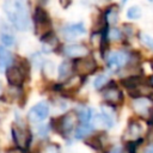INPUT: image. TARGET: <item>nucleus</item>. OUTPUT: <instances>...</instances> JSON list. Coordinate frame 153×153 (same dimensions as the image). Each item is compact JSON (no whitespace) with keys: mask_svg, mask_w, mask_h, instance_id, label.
<instances>
[{"mask_svg":"<svg viewBox=\"0 0 153 153\" xmlns=\"http://www.w3.org/2000/svg\"><path fill=\"white\" fill-rule=\"evenodd\" d=\"M4 10L11 23L20 31H25L30 26L27 0H5Z\"/></svg>","mask_w":153,"mask_h":153,"instance_id":"1","label":"nucleus"},{"mask_svg":"<svg viewBox=\"0 0 153 153\" xmlns=\"http://www.w3.org/2000/svg\"><path fill=\"white\" fill-rule=\"evenodd\" d=\"M33 20H35V31L37 35H48L50 32V20L48 17V13L42 8L37 7L33 14Z\"/></svg>","mask_w":153,"mask_h":153,"instance_id":"2","label":"nucleus"},{"mask_svg":"<svg viewBox=\"0 0 153 153\" xmlns=\"http://www.w3.org/2000/svg\"><path fill=\"white\" fill-rule=\"evenodd\" d=\"M76 121H78V114L75 111H68L66 115H63L62 117H60L57 120V127L56 129L62 133V134H69L75 124H76Z\"/></svg>","mask_w":153,"mask_h":153,"instance_id":"3","label":"nucleus"},{"mask_svg":"<svg viewBox=\"0 0 153 153\" xmlns=\"http://www.w3.org/2000/svg\"><path fill=\"white\" fill-rule=\"evenodd\" d=\"M49 115V106L45 102H39L35 104L27 112V120L32 123H38L45 120Z\"/></svg>","mask_w":153,"mask_h":153,"instance_id":"4","label":"nucleus"},{"mask_svg":"<svg viewBox=\"0 0 153 153\" xmlns=\"http://www.w3.org/2000/svg\"><path fill=\"white\" fill-rule=\"evenodd\" d=\"M12 136L19 148H25L30 141V133L27 131L25 126L18 122L12 126Z\"/></svg>","mask_w":153,"mask_h":153,"instance_id":"5","label":"nucleus"},{"mask_svg":"<svg viewBox=\"0 0 153 153\" xmlns=\"http://www.w3.org/2000/svg\"><path fill=\"white\" fill-rule=\"evenodd\" d=\"M86 29L82 23H74V24H67L62 27L61 33L65 37V39L67 41H73L79 37H81L82 35H85Z\"/></svg>","mask_w":153,"mask_h":153,"instance_id":"6","label":"nucleus"},{"mask_svg":"<svg viewBox=\"0 0 153 153\" xmlns=\"http://www.w3.org/2000/svg\"><path fill=\"white\" fill-rule=\"evenodd\" d=\"M75 72L80 75L91 74L97 68V63L92 57H80L73 65Z\"/></svg>","mask_w":153,"mask_h":153,"instance_id":"7","label":"nucleus"},{"mask_svg":"<svg viewBox=\"0 0 153 153\" xmlns=\"http://www.w3.org/2000/svg\"><path fill=\"white\" fill-rule=\"evenodd\" d=\"M131 106L136 114L147 117L153 109V100L149 98H146V97L135 98L131 103Z\"/></svg>","mask_w":153,"mask_h":153,"instance_id":"8","label":"nucleus"},{"mask_svg":"<svg viewBox=\"0 0 153 153\" xmlns=\"http://www.w3.org/2000/svg\"><path fill=\"white\" fill-rule=\"evenodd\" d=\"M63 54L69 57H84L88 54V48L85 44L81 43H74V44H68L63 48Z\"/></svg>","mask_w":153,"mask_h":153,"instance_id":"9","label":"nucleus"},{"mask_svg":"<svg viewBox=\"0 0 153 153\" xmlns=\"http://www.w3.org/2000/svg\"><path fill=\"white\" fill-rule=\"evenodd\" d=\"M6 78H7V81L12 86H19L24 81V72H23V69L20 67L13 66V67L7 68V71H6Z\"/></svg>","mask_w":153,"mask_h":153,"instance_id":"10","label":"nucleus"},{"mask_svg":"<svg viewBox=\"0 0 153 153\" xmlns=\"http://www.w3.org/2000/svg\"><path fill=\"white\" fill-rule=\"evenodd\" d=\"M129 60V55L124 51H114L108 57V66L110 68H120L124 66Z\"/></svg>","mask_w":153,"mask_h":153,"instance_id":"11","label":"nucleus"},{"mask_svg":"<svg viewBox=\"0 0 153 153\" xmlns=\"http://www.w3.org/2000/svg\"><path fill=\"white\" fill-rule=\"evenodd\" d=\"M141 134H142L141 124L139 122H136V121H131L128 124V127H127V129H126V131L123 134V139H126L128 141H134V140L139 139L141 136Z\"/></svg>","mask_w":153,"mask_h":153,"instance_id":"12","label":"nucleus"},{"mask_svg":"<svg viewBox=\"0 0 153 153\" xmlns=\"http://www.w3.org/2000/svg\"><path fill=\"white\" fill-rule=\"evenodd\" d=\"M0 41L5 47H12L16 42L14 35H13L11 27L8 25H6L5 23H1V25H0Z\"/></svg>","mask_w":153,"mask_h":153,"instance_id":"13","label":"nucleus"},{"mask_svg":"<svg viewBox=\"0 0 153 153\" xmlns=\"http://www.w3.org/2000/svg\"><path fill=\"white\" fill-rule=\"evenodd\" d=\"M114 124V120L112 117L106 114V112H102L99 115H96L94 116V120H93V126L96 128H110L112 127Z\"/></svg>","mask_w":153,"mask_h":153,"instance_id":"14","label":"nucleus"},{"mask_svg":"<svg viewBox=\"0 0 153 153\" xmlns=\"http://www.w3.org/2000/svg\"><path fill=\"white\" fill-rule=\"evenodd\" d=\"M103 98L106 102H109V103L117 104V103H121L123 96H122V92L118 88H116V87H109V88H106L103 92Z\"/></svg>","mask_w":153,"mask_h":153,"instance_id":"15","label":"nucleus"},{"mask_svg":"<svg viewBox=\"0 0 153 153\" xmlns=\"http://www.w3.org/2000/svg\"><path fill=\"white\" fill-rule=\"evenodd\" d=\"M13 56L12 54L2 45H0V73H4L10 68V65L12 63Z\"/></svg>","mask_w":153,"mask_h":153,"instance_id":"16","label":"nucleus"},{"mask_svg":"<svg viewBox=\"0 0 153 153\" xmlns=\"http://www.w3.org/2000/svg\"><path fill=\"white\" fill-rule=\"evenodd\" d=\"M71 72H72V63L69 61H63L59 68H57V74H59V79L60 80H63V79H67L69 75H71Z\"/></svg>","mask_w":153,"mask_h":153,"instance_id":"17","label":"nucleus"},{"mask_svg":"<svg viewBox=\"0 0 153 153\" xmlns=\"http://www.w3.org/2000/svg\"><path fill=\"white\" fill-rule=\"evenodd\" d=\"M43 49L45 51H51L53 49H55V47L57 45V39L54 35H51L50 32L48 35H45L43 37Z\"/></svg>","mask_w":153,"mask_h":153,"instance_id":"18","label":"nucleus"},{"mask_svg":"<svg viewBox=\"0 0 153 153\" xmlns=\"http://www.w3.org/2000/svg\"><path fill=\"white\" fill-rule=\"evenodd\" d=\"M92 130V127L90 124L81 123L76 129H75V139H84L86 135H88Z\"/></svg>","mask_w":153,"mask_h":153,"instance_id":"19","label":"nucleus"},{"mask_svg":"<svg viewBox=\"0 0 153 153\" xmlns=\"http://www.w3.org/2000/svg\"><path fill=\"white\" fill-rule=\"evenodd\" d=\"M76 114H78V117L80 118L81 123H85V124H88V122L92 118V111L88 108H80Z\"/></svg>","mask_w":153,"mask_h":153,"instance_id":"20","label":"nucleus"},{"mask_svg":"<svg viewBox=\"0 0 153 153\" xmlns=\"http://www.w3.org/2000/svg\"><path fill=\"white\" fill-rule=\"evenodd\" d=\"M140 17H141V10H140V7L131 6L130 8H128V11H127V18L128 19L135 20V19H139Z\"/></svg>","mask_w":153,"mask_h":153,"instance_id":"21","label":"nucleus"},{"mask_svg":"<svg viewBox=\"0 0 153 153\" xmlns=\"http://www.w3.org/2000/svg\"><path fill=\"white\" fill-rule=\"evenodd\" d=\"M117 18H118V16H117V11L115 8H109L108 12L105 13V20L110 24H115L117 22Z\"/></svg>","mask_w":153,"mask_h":153,"instance_id":"22","label":"nucleus"},{"mask_svg":"<svg viewBox=\"0 0 153 153\" xmlns=\"http://www.w3.org/2000/svg\"><path fill=\"white\" fill-rule=\"evenodd\" d=\"M106 82H108V76L104 75V74H100V75L96 76V79L93 81V86H94L96 90H100Z\"/></svg>","mask_w":153,"mask_h":153,"instance_id":"23","label":"nucleus"},{"mask_svg":"<svg viewBox=\"0 0 153 153\" xmlns=\"http://www.w3.org/2000/svg\"><path fill=\"white\" fill-rule=\"evenodd\" d=\"M140 39H141V42H142L147 48H149L151 50H153V38H152L151 36H148L147 33H141V35H140Z\"/></svg>","mask_w":153,"mask_h":153,"instance_id":"24","label":"nucleus"},{"mask_svg":"<svg viewBox=\"0 0 153 153\" xmlns=\"http://www.w3.org/2000/svg\"><path fill=\"white\" fill-rule=\"evenodd\" d=\"M59 145L56 143H48L47 146H44V148L42 149V153H59Z\"/></svg>","mask_w":153,"mask_h":153,"instance_id":"25","label":"nucleus"},{"mask_svg":"<svg viewBox=\"0 0 153 153\" xmlns=\"http://www.w3.org/2000/svg\"><path fill=\"white\" fill-rule=\"evenodd\" d=\"M86 143H87L88 146H91L92 148H94V149H96V148H99V147L102 146L99 139L96 137V136H93V137H88V139L86 140Z\"/></svg>","mask_w":153,"mask_h":153,"instance_id":"26","label":"nucleus"},{"mask_svg":"<svg viewBox=\"0 0 153 153\" xmlns=\"http://www.w3.org/2000/svg\"><path fill=\"white\" fill-rule=\"evenodd\" d=\"M44 72H45V74H48L49 76H51V75L54 74V72H55V66H54V63H53L51 61L45 62V65H44Z\"/></svg>","mask_w":153,"mask_h":153,"instance_id":"27","label":"nucleus"},{"mask_svg":"<svg viewBox=\"0 0 153 153\" xmlns=\"http://www.w3.org/2000/svg\"><path fill=\"white\" fill-rule=\"evenodd\" d=\"M110 37H111V39L118 41V39H121L122 33H121V31H120L118 29H112V30L110 31Z\"/></svg>","mask_w":153,"mask_h":153,"instance_id":"28","label":"nucleus"},{"mask_svg":"<svg viewBox=\"0 0 153 153\" xmlns=\"http://www.w3.org/2000/svg\"><path fill=\"white\" fill-rule=\"evenodd\" d=\"M7 153H24L23 152V149L22 148H19V147H13V148H10L8 151H7Z\"/></svg>","mask_w":153,"mask_h":153,"instance_id":"29","label":"nucleus"},{"mask_svg":"<svg viewBox=\"0 0 153 153\" xmlns=\"http://www.w3.org/2000/svg\"><path fill=\"white\" fill-rule=\"evenodd\" d=\"M111 153H123V151L121 149V147H116V148H114L111 151Z\"/></svg>","mask_w":153,"mask_h":153,"instance_id":"30","label":"nucleus"},{"mask_svg":"<svg viewBox=\"0 0 153 153\" xmlns=\"http://www.w3.org/2000/svg\"><path fill=\"white\" fill-rule=\"evenodd\" d=\"M145 153H153V145H151L149 147H147V149H146Z\"/></svg>","mask_w":153,"mask_h":153,"instance_id":"31","label":"nucleus"},{"mask_svg":"<svg viewBox=\"0 0 153 153\" xmlns=\"http://www.w3.org/2000/svg\"><path fill=\"white\" fill-rule=\"evenodd\" d=\"M128 0H122V2H127ZM148 1H153V0H148Z\"/></svg>","mask_w":153,"mask_h":153,"instance_id":"32","label":"nucleus"},{"mask_svg":"<svg viewBox=\"0 0 153 153\" xmlns=\"http://www.w3.org/2000/svg\"><path fill=\"white\" fill-rule=\"evenodd\" d=\"M152 85H153V78H152Z\"/></svg>","mask_w":153,"mask_h":153,"instance_id":"33","label":"nucleus"}]
</instances>
